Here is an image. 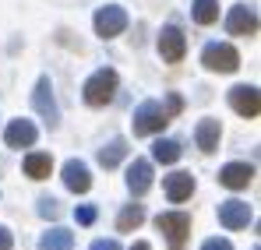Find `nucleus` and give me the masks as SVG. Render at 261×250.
Returning <instances> with one entry per match:
<instances>
[{"mask_svg": "<svg viewBox=\"0 0 261 250\" xmlns=\"http://www.w3.org/2000/svg\"><path fill=\"white\" fill-rule=\"evenodd\" d=\"M166 124H170V113H166V106L155 102V99H145V102L134 109V134H138V137L159 134Z\"/></svg>", "mask_w": 261, "mask_h": 250, "instance_id": "nucleus-1", "label": "nucleus"}, {"mask_svg": "<svg viewBox=\"0 0 261 250\" xmlns=\"http://www.w3.org/2000/svg\"><path fill=\"white\" fill-rule=\"evenodd\" d=\"M82 92H85V102H88V106H106V102L117 95V71H110V67L95 71V74L85 81Z\"/></svg>", "mask_w": 261, "mask_h": 250, "instance_id": "nucleus-2", "label": "nucleus"}, {"mask_svg": "<svg viewBox=\"0 0 261 250\" xmlns=\"http://www.w3.org/2000/svg\"><path fill=\"white\" fill-rule=\"evenodd\" d=\"M201 64H205L208 71L229 74V71H237V67H240V53H237L229 42H208V46L201 49Z\"/></svg>", "mask_w": 261, "mask_h": 250, "instance_id": "nucleus-3", "label": "nucleus"}, {"mask_svg": "<svg viewBox=\"0 0 261 250\" xmlns=\"http://www.w3.org/2000/svg\"><path fill=\"white\" fill-rule=\"evenodd\" d=\"M155 226H159V233L170 240V247L184 250V240L191 236V215H184V211H163V215L155 218Z\"/></svg>", "mask_w": 261, "mask_h": 250, "instance_id": "nucleus-4", "label": "nucleus"}, {"mask_svg": "<svg viewBox=\"0 0 261 250\" xmlns=\"http://www.w3.org/2000/svg\"><path fill=\"white\" fill-rule=\"evenodd\" d=\"M32 109H36L49 127L60 124V109H57V99H53V81H49L46 74L36 81V88H32Z\"/></svg>", "mask_w": 261, "mask_h": 250, "instance_id": "nucleus-5", "label": "nucleus"}, {"mask_svg": "<svg viewBox=\"0 0 261 250\" xmlns=\"http://www.w3.org/2000/svg\"><path fill=\"white\" fill-rule=\"evenodd\" d=\"M124 29H127V11H124V7L106 4V7L95 11V32H99L102 39H113V36H120Z\"/></svg>", "mask_w": 261, "mask_h": 250, "instance_id": "nucleus-6", "label": "nucleus"}, {"mask_svg": "<svg viewBox=\"0 0 261 250\" xmlns=\"http://www.w3.org/2000/svg\"><path fill=\"white\" fill-rule=\"evenodd\" d=\"M226 32L229 36H254L258 32V11L254 4H237L226 14Z\"/></svg>", "mask_w": 261, "mask_h": 250, "instance_id": "nucleus-7", "label": "nucleus"}, {"mask_svg": "<svg viewBox=\"0 0 261 250\" xmlns=\"http://www.w3.org/2000/svg\"><path fill=\"white\" fill-rule=\"evenodd\" d=\"M229 106L240 113V117H247V120H254L261 109V95L254 85H233L229 88Z\"/></svg>", "mask_w": 261, "mask_h": 250, "instance_id": "nucleus-8", "label": "nucleus"}, {"mask_svg": "<svg viewBox=\"0 0 261 250\" xmlns=\"http://www.w3.org/2000/svg\"><path fill=\"white\" fill-rule=\"evenodd\" d=\"M159 53H163L166 64H180V60H184L187 39H184V32H180L176 25H166V29L159 32Z\"/></svg>", "mask_w": 261, "mask_h": 250, "instance_id": "nucleus-9", "label": "nucleus"}, {"mask_svg": "<svg viewBox=\"0 0 261 250\" xmlns=\"http://www.w3.org/2000/svg\"><path fill=\"white\" fill-rule=\"evenodd\" d=\"M60 180H64V187H67L71 194H85L88 187H92V173H88V166L82 162V159H67Z\"/></svg>", "mask_w": 261, "mask_h": 250, "instance_id": "nucleus-10", "label": "nucleus"}, {"mask_svg": "<svg viewBox=\"0 0 261 250\" xmlns=\"http://www.w3.org/2000/svg\"><path fill=\"white\" fill-rule=\"evenodd\" d=\"M36 137H39V130H36L32 120H11L7 130H4V141H7L11 148H32Z\"/></svg>", "mask_w": 261, "mask_h": 250, "instance_id": "nucleus-11", "label": "nucleus"}, {"mask_svg": "<svg viewBox=\"0 0 261 250\" xmlns=\"http://www.w3.org/2000/svg\"><path fill=\"white\" fill-rule=\"evenodd\" d=\"M219 222L226 226V229H247V222H251V208H247V201H222L219 205Z\"/></svg>", "mask_w": 261, "mask_h": 250, "instance_id": "nucleus-12", "label": "nucleus"}, {"mask_svg": "<svg viewBox=\"0 0 261 250\" xmlns=\"http://www.w3.org/2000/svg\"><path fill=\"white\" fill-rule=\"evenodd\" d=\"M251 180H254V166H247V162H229L219 169V183L229 190H244Z\"/></svg>", "mask_w": 261, "mask_h": 250, "instance_id": "nucleus-13", "label": "nucleus"}, {"mask_svg": "<svg viewBox=\"0 0 261 250\" xmlns=\"http://www.w3.org/2000/svg\"><path fill=\"white\" fill-rule=\"evenodd\" d=\"M148 187H152V162L148 159H134L127 166V190L134 198H141Z\"/></svg>", "mask_w": 261, "mask_h": 250, "instance_id": "nucleus-14", "label": "nucleus"}, {"mask_svg": "<svg viewBox=\"0 0 261 250\" xmlns=\"http://www.w3.org/2000/svg\"><path fill=\"white\" fill-rule=\"evenodd\" d=\"M219 137H222V127H219V120H212V117L194 127V141H198V148H201V152H216V148H219Z\"/></svg>", "mask_w": 261, "mask_h": 250, "instance_id": "nucleus-15", "label": "nucleus"}, {"mask_svg": "<svg viewBox=\"0 0 261 250\" xmlns=\"http://www.w3.org/2000/svg\"><path fill=\"white\" fill-rule=\"evenodd\" d=\"M166 198L170 201H187L191 194H194V176L191 173H173V176H166Z\"/></svg>", "mask_w": 261, "mask_h": 250, "instance_id": "nucleus-16", "label": "nucleus"}, {"mask_svg": "<svg viewBox=\"0 0 261 250\" xmlns=\"http://www.w3.org/2000/svg\"><path fill=\"white\" fill-rule=\"evenodd\" d=\"M71 247H74V233L64 229V226H53L39 240V250H71Z\"/></svg>", "mask_w": 261, "mask_h": 250, "instance_id": "nucleus-17", "label": "nucleus"}, {"mask_svg": "<svg viewBox=\"0 0 261 250\" xmlns=\"http://www.w3.org/2000/svg\"><path fill=\"white\" fill-rule=\"evenodd\" d=\"M49 173H53V159H49L46 152L25 155V176H29V180H46Z\"/></svg>", "mask_w": 261, "mask_h": 250, "instance_id": "nucleus-18", "label": "nucleus"}, {"mask_svg": "<svg viewBox=\"0 0 261 250\" xmlns=\"http://www.w3.org/2000/svg\"><path fill=\"white\" fill-rule=\"evenodd\" d=\"M127 155V141L124 137H113L110 145H102L99 148V166L102 169H113V166H120V159Z\"/></svg>", "mask_w": 261, "mask_h": 250, "instance_id": "nucleus-19", "label": "nucleus"}, {"mask_svg": "<svg viewBox=\"0 0 261 250\" xmlns=\"http://www.w3.org/2000/svg\"><path fill=\"white\" fill-rule=\"evenodd\" d=\"M141 222H145V208H141V205H124V211L117 215V229H120V233L138 229Z\"/></svg>", "mask_w": 261, "mask_h": 250, "instance_id": "nucleus-20", "label": "nucleus"}, {"mask_svg": "<svg viewBox=\"0 0 261 250\" xmlns=\"http://www.w3.org/2000/svg\"><path fill=\"white\" fill-rule=\"evenodd\" d=\"M152 159L163 162V166L176 162V159H180V141H170V137H166V141H155V145H152Z\"/></svg>", "mask_w": 261, "mask_h": 250, "instance_id": "nucleus-21", "label": "nucleus"}, {"mask_svg": "<svg viewBox=\"0 0 261 250\" xmlns=\"http://www.w3.org/2000/svg\"><path fill=\"white\" fill-rule=\"evenodd\" d=\"M219 18V0H194V21L198 25H212Z\"/></svg>", "mask_w": 261, "mask_h": 250, "instance_id": "nucleus-22", "label": "nucleus"}, {"mask_svg": "<svg viewBox=\"0 0 261 250\" xmlns=\"http://www.w3.org/2000/svg\"><path fill=\"white\" fill-rule=\"evenodd\" d=\"M39 215H43V218H57V215H60V205H57L53 198H39Z\"/></svg>", "mask_w": 261, "mask_h": 250, "instance_id": "nucleus-23", "label": "nucleus"}, {"mask_svg": "<svg viewBox=\"0 0 261 250\" xmlns=\"http://www.w3.org/2000/svg\"><path fill=\"white\" fill-rule=\"evenodd\" d=\"M74 218H78L82 226H92V222H95V208H92V205H82V208H74Z\"/></svg>", "mask_w": 261, "mask_h": 250, "instance_id": "nucleus-24", "label": "nucleus"}, {"mask_svg": "<svg viewBox=\"0 0 261 250\" xmlns=\"http://www.w3.org/2000/svg\"><path fill=\"white\" fill-rule=\"evenodd\" d=\"M201 250H233V243H229V240H222V236H212V240H205V243H201Z\"/></svg>", "mask_w": 261, "mask_h": 250, "instance_id": "nucleus-25", "label": "nucleus"}, {"mask_svg": "<svg viewBox=\"0 0 261 250\" xmlns=\"http://www.w3.org/2000/svg\"><path fill=\"white\" fill-rule=\"evenodd\" d=\"M180 109H184V99H180V95H170V99H166V113H170V117H176Z\"/></svg>", "mask_w": 261, "mask_h": 250, "instance_id": "nucleus-26", "label": "nucleus"}, {"mask_svg": "<svg viewBox=\"0 0 261 250\" xmlns=\"http://www.w3.org/2000/svg\"><path fill=\"white\" fill-rule=\"evenodd\" d=\"M11 247H14V236H11L7 226H0V250H11Z\"/></svg>", "mask_w": 261, "mask_h": 250, "instance_id": "nucleus-27", "label": "nucleus"}, {"mask_svg": "<svg viewBox=\"0 0 261 250\" xmlns=\"http://www.w3.org/2000/svg\"><path fill=\"white\" fill-rule=\"evenodd\" d=\"M88 250H120V243H117V240H95Z\"/></svg>", "mask_w": 261, "mask_h": 250, "instance_id": "nucleus-28", "label": "nucleus"}, {"mask_svg": "<svg viewBox=\"0 0 261 250\" xmlns=\"http://www.w3.org/2000/svg\"><path fill=\"white\" fill-rule=\"evenodd\" d=\"M130 250H152V247H148L145 240H138V243H134V247H130Z\"/></svg>", "mask_w": 261, "mask_h": 250, "instance_id": "nucleus-29", "label": "nucleus"}, {"mask_svg": "<svg viewBox=\"0 0 261 250\" xmlns=\"http://www.w3.org/2000/svg\"><path fill=\"white\" fill-rule=\"evenodd\" d=\"M254 250H258V247H254Z\"/></svg>", "mask_w": 261, "mask_h": 250, "instance_id": "nucleus-30", "label": "nucleus"}]
</instances>
